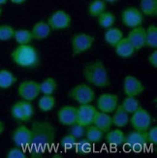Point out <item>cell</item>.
Wrapping results in <instances>:
<instances>
[{
  "mask_svg": "<svg viewBox=\"0 0 157 158\" xmlns=\"http://www.w3.org/2000/svg\"><path fill=\"white\" fill-rule=\"evenodd\" d=\"M69 134L73 135L75 138H77L78 140L81 139V138H84L85 135V127L76 122L75 124L70 126Z\"/></svg>",
  "mask_w": 157,
  "mask_h": 158,
  "instance_id": "cell-38",
  "label": "cell"
},
{
  "mask_svg": "<svg viewBox=\"0 0 157 158\" xmlns=\"http://www.w3.org/2000/svg\"><path fill=\"white\" fill-rule=\"evenodd\" d=\"M15 28L8 24L0 25V41H9L14 38L15 35Z\"/></svg>",
  "mask_w": 157,
  "mask_h": 158,
  "instance_id": "cell-34",
  "label": "cell"
},
{
  "mask_svg": "<svg viewBox=\"0 0 157 158\" xmlns=\"http://www.w3.org/2000/svg\"><path fill=\"white\" fill-rule=\"evenodd\" d=\"M107 5L104 0H93V1L88 5L87 12L89 16L92 18H97L99 15L106 11Z\"/></svg>",
  "mask_w": 157,
  "mask_h": 158,
  "instance_id": "cell-27",
  "label": "cell"
},
{
  "mask_svg": "<svg viewBox=\"0 0 157 158\" xmlns=\"http://www.w3.org/2000/svg\"><path fill=\"white\" fill-rule=\"evenodd\" d=\"M105 2H109V3H114V2H118V0H104Z\"/></svg>",
  "mask_w": 157,
  "mask_h": 158,
  "instance_id": "cell-45",
  "label": "cell"
},
{
  "mask_svg": "<svg viewBox=\"0 0 157 158\" xmlns=\"http://www.w3.org/2000/svg\"><path fill=\"white\" fill-rule=\"evenodd\" d=\"M147 140L148 143H152V145L156 146L157 145V127L156 126H151L149 129L147 131Z\"/></svg>",
  "mask_w": 157,
  "mask_h": 158,
  "instance_id": "cell-40",
  "label": "cell"
},
{
  "mask_svg": "<svg viewBox=\"0 0 157 158\" xmlns=\"http://www.w3.org/2000/svg\"><path fill=\"white\" fill-rule=\"evenodd\" d=\"M77 141H78V139L75 138L73 135L68 134V135H65L63 138L60 140V145L65 149H71L75 147Z\"/></svg>",
  "mask_w": 157,
  "mask_h": 158,
  "instance_id": "cell-39",
  "label": "cell"
},
{
  "mask_svg": "<svg viewBox=\"0 0 157 158\" xmlns=\"http://www.w3.org/2000/svg\"><path fill=\"white\" fill-rule=\"evenodd\" d=\"M140 11L147 17H156L157 15V0H141Z\"/></svg>",
  "mask_w": 157,
  "mask_h": 158,
  "instance_id": "cell-23",
  "label": "cell"
},
{
  "mask_svg": "<svg viewBox=\"0 0 157 158\" xmlns=\"http://www.w3.org/2000/svg\"><path fill=\"white\" fill-rule=\"evenodd\" d=\"M85 139L90 143H98L104 138V133L94 124L85 127Z\"/></svg>",
  "mask_w": 157,
  "mask_h": 158,
  "instance_id": "cell-25",
  "label": "cell"
},
{
  "mask_svg": "<svg viewBox=\"0 0 157 158\" xmlns=\"http://www.w3.org/2000/svg\"><path fill=\"white\" fill-rule=\"evenodd\" d=\"M59 123L65 126H71L77 122V107L67 105L60 108L57 113Z\"/></svg>",
  "mask_w": 157,
  "mask_h": 158,
  "instance_id": "cell-15",
  "label": "cell"
},
{
  "mask_svg": "<svg viewBox=\"0 0 157 158\" xmlns=\"http://www.w3.org/2000/svg\"><path fill=\"white\" fill-rule=\"evenodd\" d=\"M11 114L13 116V118L16 119L17 121L24 122L23 113L22 105H20V101L15 103V104L12 106V108H11Z\"/></svg>",
  "mask_w": 157,
  "mask_h": 158,
  "instance_id": "cell-36",
  "label": "cell"
},
{
  "mask_svg": "<svg viewBox=\"0 0 157 158\" xmlns=\"http://www.w3.org/2000/svg\"><path fill=\"white\" fill-rule=\"evenodd\" d=\"M114 48L115 53H117L119 57H122V58L131 57L136 52L134 47L131 45V43L129 42L127 38H122Z\"/></svg>",
  "mask_w": 157,
  "mask_h": 158,
  "instance_id": "cell-20",
  "label": "cell"
},
{
  "mask_svg": "<svg viewBox=\"0 0 157 158\" xmlns=\"http://www.w3.org/2000/svg\"><path fill=\"white\" fill-rule=\"evenodd\" d=\"M97 109L91 104H83L77 107V123L85 127L93 124V118Z\"/></svg>",
  "mask_w": 157,
  "mask_h": 158,
  "instance_id": "cell-13",
  "label": "cell"
},
{
  "mask_svg": "<svg viewBox=\"0 0 157 158\" xmlns=\"http://www.w3.org/2000/svg\"><path fill=\"white\" fill-rule=\"evenodd\" d=\"M121 107L130 114H133L140 107V103L137 100V98L134 97V96H126L121 103Z\"/></svg>",
  "mask_w": 157,
  "mask_h": 158,
  "instance_id": "cell-33",
  "label": "cell"
},
{
  "mask_svg": "<svg viewBox=\"0 0 157 158\" xmlns=\"http://www.w3.org/2000/svg\"><path fill=\"white\" fill-rule=\"evenodd\" d=\"M57 88V82L53 78H47L40 82V92L43 95H53Z\"/></svg>",
  "mask_w": 157,
  "mask_h": 158,
  "instance_id": "cell-28",
  "label": "cell"
},
{
  "mask_svg": "<svg viewBox=\"0 0 157 158\" xmlns=\"http://www.w3.org/2000/svg\"><path fill=\"white\" fill-rule=\"evenodd\" d=\"M147 60H148V63L153 68H157V51H156V49L149 54Z\"/></svg>",
  "mask_w": 157,
  "mask_h": 158,
  "instance_id": "cell-41",
  "label": "cell"
},
{
  "mask_svg": "<svg viewBox=\"0 0 157 158\" xmlns=\"http://www.w3.org/2000/svg\"><path fill=\"white\" fill-rule=\"evenodd\" d=\"M123 91L126 96L137 97L145 91V86L136 77L132 75H127L123 81Z\"/></svg>",
  "mask_w": 157,
  "mask_h": 158,
  "instance_id": "cell-14",
  "label": "cell"
},
{
  "mask_svg": "<svg viewBox=\"0 0 157 158\" xmlns=\"http://www.w3.org/2000/svg\"><path fill=\"white\" fill-rule=\"evenodd\" d=\"M11 58L18 66L23 68H34L39 64V54L30 44L19 45L11 53Z\"/></svg>",
  "mask_w": 157,
  "mask_h": 158,
  "instance_id": "cell-3",
  "label": "cell"
},
{
  "mask_svg": "<svg viewBox=\"0 0 157 158\" xmlns=\"http://www.w3.org/2000/svg\"><path fill=\"white\" fill-rule=\"evenodd\" d=\"M9 0H0V6H2V5H5L7 2H8Z\"/></svg>",
  "mask_w": 157,
  "mask_h": 158,
  "instance_id": "cell-44",
  "label": "cell"
},
{
  "mask_svg": "<svg viewBox=\"0 0 157 158\" xmlns=\"http://www.w3.org/2000/svg\"><path fill=\"white\" fill-rule=\"evenodd\" d=\"M122 38H123V32L118 27H110L106 30L104 34L106 43L112 47H114Z\"/></svg>",
  "mask_w": 157,
  "mask_h": 158,
  "instance_id": "cell-22",
  "label": "cell"
},
{
  "mask_svg": "<svg viewBox=\"0 0 157 158\" xmlns=\"http://www.w3.org/2000/svg\"><path fill=\"white\" fill-rule=\"evenodd\" d=\"M17 82V77L12 72L6 69L0 70V88L7 89Z\"/></svg>",
  "mask_w": 157,
  "mask_h": 158,
  "instance_id": "cell-24",
  "label": "cell"
},
{
  "mask_svg": "<svg viewBox=\"0 0 157 158\" xmlns=\"http://www.w3.org/2000/svg\"><path fill=\"white\" fill-rule=\"evenodd\" d=\"M147 143L148 140L147 132L134 130V131H131L125 135L124 145L130 149L141 150L145 146L147 145Z\"/></svg>",
  "mask_w": 157,
  "mask_h": 158,
  "instance_id": "cell-10",
  "label": "cell"
},
{
  "mask_svg": "<svg viewBox=\"0 0 157 158\" xmlns=\"http://www.w3.org/2000/svg\"><path fill=\"white\" fill-rule=\"evenodd\" d=\"M69 97L79 103L80 105L83 104H91L95 99V92L90 87V85L80 84L74 86L68 93Z\"/></svg>",
  "mask_w": 157,
  "mask_h": 158,
  "instance_id": "cell-4",
  "label": "cell"
},
{
  "mask_svg": "<svg viewBox=\"0 0 157 158\" xmlns=\"http://www.w3.org/2000/svg\"><path fill=\"white\" fill-rule=\"evenodd\" d=\"M52 31V30L50 27V25L48 24L47 22H44V20H40V22L36 23L33 25L32 29L30 30L32 39H35L38 41L47 39L51 35Z\"/></svg>",
  "mask_w": 157,
  "mask_h": 158,
  "instance_id": "cell-17",
  "label": "cell"
},
{
  "mask_svg": "<svg viewBox=\"0 0 157 158\" xmlns=\"http://www.w3.org/2000/svg\"><path fill=\"white\" fill-rule=\"evenodd\" d=\"M2 15V8H1V6H0V17H1Z\"/></svg>",
  "mask_w": 157,
  "mask_h": 158,
  "instance_id": "cell-46",
  "label": "cell"
},
{
  "mask_svg": "<svg viewBox=\"0 0 157 158\" xmlns=\"http://www.w3.org/2000/svg\"><path fill=\"white\" fill-rule=\"evenodd\" d=\"M127 39L136 51L142 50L146 47V28L143 26L132 28V30L128 33Z\"/></svg>",
  "mask_w": 157,
  "mask_h": 158,
  "instance_id": "cell-16",
  "label": "cell"
},
{
  "mask_svg": "<svg viewBox=\"0 0 157 158\" xmlns=\"http://www.w3.org/2000/svg\"><path fill=\"white\" fill-rule=\"evenodd\" d=\"M131 114L132 115L130 116L129 122L131 123V125L135 130L147 132L149 129V127L151 126L152 118L151 114L144 108H142L141 106Z\"/></svg>",
  "mask_w": 157,
  "mask_h": 158,
  "instance_id": "cell-5",
  "label": "cell"
},
{
  "mask_svg": "<svg viewBox=\"0 0 157 158\" xmlns=\"http://www.w3.org/2000/svg\"><path fill=\"white\" fill-rule=\"evenodd\" d=\"M146 47L157 49V26L151 24L146 28Z\"/></svg>",
  "mask_w": 157,
  "mask_h": 158,
  "instance_id": "cell-26",
  "label": "cell"
},
{
  "mask_svg": "<svg viewBox=\"0 0 157 158\" xmlns=\"http://www.w3.org/2000/svg\"><path fill=\"white\" fill-rule=\"evenodd\" d=\"M9 1H11L12 3L16 4V5H20V4H23L26 0H9Z\"/></svg>",
  "mask_w": 157,
  "mask_h": 158,
  "instance_id": "cell-42",
  "label": "cell"
},
{
  "mask_svg": "<svg viewBox=\"0 0 157 158\" xmlns=\"http://www.w3.org/2000/svg\"><path fill=\"white\" fill-rule=\"evenodd\" d=\"M56 107V98L53 95H43L38 101V108L42 112H51Z\"/></svg>",
  "mask_w": 157,
  "mask_h": 158,
  "instance_id": "cell-29",
  "label": "cell"
},
{
  "mask_svg": "<svg viewBox=\"0 0 157 158\" xmlns=\"http://www.w3.org/2000/svg\"><path fill=\"white\" fill-rule=\"evenodd\" d=\"M20 105H22V109H23L24 122L29 121L34 115V108L32 104L28 101L23 100V101H20Z\"/></svg>",
  "mask_w": 157,
  "mask_h": 158,
  "instance_id": "cell-35",
  "label": "cell"
},
{
  "mask_svg": "<svg viewBox=\"0 0 157 158\" xmlns=\"http://www.w3.org/2000/svg\"><path fill=\"white\" fill-rule=\"evenodd\" d=\"M18 93H19V96L23 100L32 102L35 100L41 93L40 84L36 81H32V80L23 81L19 85Z\"/></svg>",
  "mask_w": 157,
  "mask_h": 158,
  "instance_id": "cell-8",
  "label": "cell"
},
{
  "mask_svg": "<svg viewBox=\"0 0 157 158\" xmlns=\"http://www.w3.org/2000/svg\"><path fill=\"white\" fill-rule=\"evenodd\" d=\"M95 42V38L89 34L78 33L72 37V53L73 56H78L80 54L87 52L91 49L92 45Z\"/></svg>",
  "mask_w": 157,
  "mask_h": 158,
  "instance_id": "cell-6",
  "label": "cell"
},
{
  "mask_svg": "<svg viewBox=\"0 0 157 158\" xmlns=\"http://www.w3.org/2000/svg\"><path fill=\"white\" fill-rule=\"evenodd\" d=\"M93 124L98 127L104 134L107 133L111 129L113 123H112V116L110 114H106L103 112L96 111L93 118Z\"/></svg>",
  "mask_w": 157,
  "mask_h": 158,
  "instance_id": "cell-18",
  "label": "cell"
},
{
  "mask_svg": "<svg viewBox=\"0 0 157 158\" xmlns=\"http://www.w3.org/2000/svg\"><path fill=\"white\" fill-rule=\"evenodd\" d=\"M96 106L97 111L106 114H112L115 110V108L118 106V95L112 93L101 94L96 101Z\"/></svg>",
  "mask_w": 157,
  "mask_h": 158,
  "instance_id": "cell-12",
  "label": "cell"
},
{
  "mask_svg": "<svg viewBox=\"0 0 157 158\" xmlns=\"http://www.w3.org/2000/svg\"><path fill=\"white\" fill-rule=\"evenodd\" d=\"M32 140V132L25 125H19L13 131L12 141L17 147L27 148L31 143Z\"/></svg>",
  "mask_w": 157,
  "mask_h": 158,
  "instance_id": "cell-11",
  "label": "cell"
},
{
  "mask_svg": "<svg viewBox=\"0 0 157 158\" xmlns=\"http://www.w3.org/2000/svg\"><path fill=\"white\" fill-rule=\"evenodd\" d=\"M4 130H5V125H4L3 121L0 120V135H1L4 132Z\"/></svg>",
  "mask_w": 157,
  "mask_h": 158,
  "instance_id": "cell-43",
  "label": "cell"
},
{
  "mask_svg": "<svg viewBox=\"0 0 157 158\" xmlns=\"http://www.w3.org/2000/svg\"><path fill=\"white\" fill-rule=\"evenodd\" d=\"M112 114L113 115L111 116H112L113 125L117 126L118 128H122V127H125L129 123L130 115H129V114L121 107V105H118L115 108V110Z\"/></svg>",
  "mask_w": 157,
  "mask_h": 158,
  "instance_id": "cell-19",
  "label": "cell"
},
{
  "mask_svg": "<svg viewBox=\"0 0 157 158\" xmlns=\"http://www.w3.org/2000/svg\"><path fill=\"white\" fill-rule=\"evenodd\" d=\"M105 134H106L105 141L110 146H113V147H121L122 145H124L125 134L123 133V131H121L120 129H114V130L110 129Z\"/></svg>",
  "mask_w": 157,
  "mask_h": 158,
  "instance_id": "cell-21",
  "label": "cell"
},
{
  "mask_svg": "<svg viewBox=\"0 0 157 158\" xmlns=\"http://www.w3.org/2000/svg\"><path fill=\"white\" fill-rule=\"evenodd\" d=\"M14 39L19 45H26L30 44V42L33 40L31 32L28 29H17L15 30V35H14Z\"/></svg>",
  "mask_w": 157,
  "mask_h": 158,
  "instance_id": "cell-32",
  "label": "cell"
},
{
  "mask_svg": "<svg viewBox=\"0 0 157 158\" xmlns=\"http://www.w3.org/2000/svg\"><path fill=\"white\" fill-rule=\"evenodd\" d=\"M75 150L79 155H86L92 152V143H90L86 139H79L75 145Z\"/></svg>",
  "mask_w": 157,
  "mask_h": 158,
  "instance_id": "cell-31",
  "label": "cell"
},
{
  "mask_svg": "<svg viewBox=\"0 0 157 158\" xmlns=\"http://www.w3.org/2000/svg\"><path fill=\"white\" fill-rule=\"evenodd\" d=\"M6 157L7 158H26L27 153L25 152L23 148L16 146L8 150V152L6 154Z\"/></svg>",
  "mask_w": 157,
  "mask_h": 158,
  "instance_id": "cell-37",
  "label": "cell"
},
{
  "mask_svg": "<svg viewBox=\"0 0 157 158\" xmlns=\"http://www.w3.org/2000/svg\"><path fill=\"white\" fill-rule=\"evenodd\" d=\"M31 132L32 140L28 147L30 157L41 158L56 142V127L47 120H36L32 123Z\"/></svg>",
  "mask_w": 157,
  "mask_h": 158,
  "instance_id": "cell-1",
  "label": "cell"
},
{
  "mask_svg": "<svg viewBox=\"0 0 157 158\" xmlns=\"http://www.w3.org/2000/svg\"><path fill=\"white\" fill-rule=\"evenodd\" d=\"M97 23L101 27L108 29L114 26L115 23V17L112 12L105 11L97 17Z\"/></svg>",
  "mask_w": 157,
  "mask_h": 158,
  "instance_id": "cell-30",
  "label": "cell"
},
{
  "mask_svg": "<svg viewBox=\"0 0 157 158\" xmlns=\"http://www.w3.org/2000/svg\"><path fill=\"white\" fill-rule=\"evenodd\" d=\"M84 77L89 85L99 88L110 85V78L106 66L101 60H95L84 68Z\"/></svg>",
  "mask_w": 157,
  "mask_h": 158,
  "instance_id": "cell-2",
  "label": "cell"
},
{
  "mask_svg": "<svg viewBox=\"0 0 157 158\" xmlns=\"http://www.w3.org/2000/svg\"><path fill=\"white\" fill-rule=\"evenodd\" d=\"M48 24L50 25L52 30H63L71 26L72 18L69 13L64 10H57L53 12L48 19Z\"/></svg>",
  "mask_w": 157,
  "mask_h": 158,
  "instance_id": "cell-7",
  "label": "cell"
},
{
  "mask_svg": "<svg viewBox=\"0 0 157 158\" xmlns=\"http://www.w3.org/2000/svg\"><path fill=\"white\" fill-rule=\"evenodd\" d=\"M121 22L126 27L135 28V27L141 26L144 22V15L140 11V9L136 7H128L121 13Z\"/></svg>",
  "mask_w": 157,
  "mask_h": 158,
  "instance_id": "cell-9",
  "label": "cell"
}]
</instances>
